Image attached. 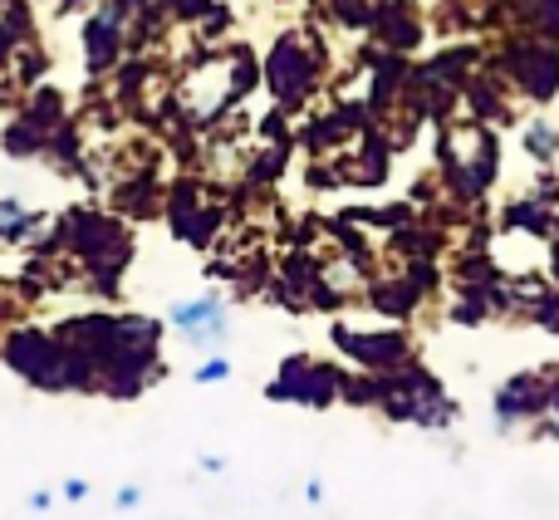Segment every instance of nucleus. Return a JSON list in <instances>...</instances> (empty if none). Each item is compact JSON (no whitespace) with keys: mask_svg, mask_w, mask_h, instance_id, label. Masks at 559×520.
<instances>
[{"mask_svg":"<svg viewBox=\"0 0 559 520\" xmlns=\"http://www.w3.org/2000/svg\"><path fill=\"white\" fill-rule=\"evenodd\" d=\"M59 241L84 260V270L98 280V289H104V295H114V280L123 275L128 256H133V236H128L123 222L74 206V212L59 222Z\"/></svg>","mask_w":559,"mask_h":520,"instance_id":"obj_1","label":"nucleus"},{"mask_svg":"<svg viewBox=\"0 0 559 520\" xmlns=\"http://www.w3.org/2000/svg\"><path fill=\"white\" fill-rule=\"evenodd\" d=\"M261 74L275 94V108L299 114L309 104V94H314L319 74H324V45L309 29H285L271 45V55H265Z\"/></svg>","mask_w":559,"mask_h":520,"instance_id":"obj_2","label":"nucleus"},{"mask_svg":"<svg viewBox=\"0 0 559 520\" xmlns=\"http://www.w3.org/2000/svg\"><path fill=\"white\" fill-rule=\"evenodd\" d=\"M383 378V413L393 417V423H417V427H452L456 417H462V407L452 403V398L442 393V383H437L432 374H427L417 358H407V364L388 368Z\"/></svg>","mask_w":559,"mask_h":520,"instance_id":"obj_3","label":"nucleus"},{"mask_svg":"<svg viewBox=\"0 0 559 520\" xmlns=\"http://www.w3.org/2000/svg\"><path fill=\"white\" fill-rule=\"evenodd\" d=\"M5 368H15L29 388H45V393H69V354L55 334L45 329H15L0 344Z\"/></svg>","mask_w":559,"mask_h":520,"instance_id":"obj_4","label":"nucleus"},{"mask_svg":"<svg viewBox=\"0 0 559 520\" xmlns=\"http://www.w3.org/2000/svg\"><path fill=\"white\" fill-rule=\"evenodd\" d=\"M344 368L319 364L309 354H289L285 364L275 368V378L265 383V398L271 403H299V407H329L344 398Z\"/></svg>","mask_w":559,"mask_h":520,"instance_id":"obj_5","label":"nucleus"},{"mask_svg":"<svg viewBox=\"0 0 559 520\" xmlns=\"http://www.w3.org/2000/svg\"><path fill=\"white\" fill-rule=\"evenodd\" d=\"M501 79L531 104H550L559 94V49L550 39H511L501 49Z\"/></svg>","mask_w":559,"mask_h":520,"instance_id":"obj_6","label":"nucleus"},{"mask_svg":"<svg viewBox=\"0 0 559 520\" xmlns=\"http://www.w3.org/2000/svg\"><path fill=\"white\" fill-rule=\"evenodd\" d=\"M334 344L338 354H348L358 368L368 374H388V368L407 364L413 358V339L403 329H348V324H334Z\"/></svg>","mask_w":559,"mask_h":520,"instance_id":"obj_7","label":"nucleus"},{"mask_svg":"<svg viewBox=\"0 0 559 520\" xmlns=\"http://www.w3.org/2000/svg\"><path fill=\"white\" fill-rule=\"evenodd\" d=\"M545 407H550V368L545 374H515L496 388V423H501V433L511 423L540 417Z\"/></svg>","mask_w":559,"mask_h":520,"instance_id":"obj_8","label":"nucleus"},{"mask_svg":"<svg viewBox=\"0 0 559 520\" xmlns=\"http://www.w3.org/2000/svg\"><path fill=\"white\" fill-rule=\"evenodd\" d=\"M167 324L182 329V339H187V344H197V348H216L226 339V329H231V324H226V305L216 295L173 305V309H167Z\"/></svg>","mask_w":559,"mask_h":520,"instance_id":"obj_9","label":"nucleus"},{"mask_svg":"<svg viewBox=\"0 0 559 520\" xmlns=\"http://www.w3.org/2000/svg\"><path fill=\"white\" fill-rule=\"evenodd\" d=\"M373 35L383 39V49H393V55H413V49L427 39V25H423V15H417L407 0H378Z\"/></svg>","mask_w":559,"mask_h":520,"instance_id":"obj_10","label":"nucleus"},{"mask_svg":"<svg viewBox=\"0 0 559 520\" xmlns=\"http://www.w3.org/2000/svg\"><path fill=\"white\" fill-rule=\"evenodd\" d=\"M84 55H88V74H108L123 59V20L114 5H104L98 15L84 20Z\"/></svg>","mask_w":559,"mask_h":520,"instance_id":"obj_11","label":"nucleus"},{"mask_svg":"<svg viewBox=\"0 0 559 520\" xmlns=\"http://www.w3.org/2000/svg\"><path fill=\"white\" fill-rule=\"evenodd\" d=\"M423 299H427L423 285H417L407 270H403L397 280H378V285L368 289V305H373L378 315H388V319H407L417 305H423Z\"/></svg>","mask_w":559,"mask_h":520,"instance_id":"obj_12","label":"nucleus"},{"mask_svg":"<svg viewBox=\"0 0 559 520\" xmlns=\"http://www.w3.org/2000/svg\"><path fill=\"white\" fill-rule=\"evenodd\" d=\"M506 232H531V236H550L555 232V206H545L540 197H521V202L506 206L501 216Z\"/></svg>","mask_w":559,"mask_h":520,"instance_id":"obj_13","label":"nucleus"},{"mask_svg":"<svg viewBox=\"0 0 559 520\" xmlns=\"http://www.w3.org/2000/svg\"><path fill=\"white\" fill-rule=\"evenodd\" d=\"M511 10L521 25L535 29V39L559 45V0H511Z\"/></svg>","mask_w":559,"mask_h":520,"instance_id":"obj_14","label":"nucleus"},{"mask_svg":"<svg viewBox=\"0 0 559 520\" xmlns=\"http://www.w3.org/2000/svg\"><path fill=\"white\" fill-rule=\"evenodd\" d=\"M20 114H25L29 123L49 138L55 128H64V94H59V88H35V94H29V104L20 108Z\"/></svg>","mask_w":559,"mask_h":520,"instance_id":"obj_15","label":"nucleus"},{"mask_svg":"<svg viewBox=\"0 0 559 520\" xmlns=\"http://www.w3.org/2000/svg\"><path fill=\"white\" fill-rule=\"evenodd\" d=\"M261 64H255V55H251V49H236V55H231V74H226V108H231L236 104V98H246V94H251V88L255 84H261Z\"/></svg>","mask_w":559,"mask_h":520,"instance_id":"obj_16","label":"nucleus"},{"mask_svg":"<svg viewBox=\"0 0 559 520\" xmlns=\"http://www.w3.org/2000/svg\"><path fill=\"white\" fill-rule=\"evenodd\" d=\"M45 143H49V138H45V133H39V128H35V123H29V118H25V114H20V118H15V123H10V128H5V133H0V147H5V153H10V157H39V153H45Z\"/></svg>","mask_w":559,"mask_h":520,"instance_id":"obj_17","label":"nucleus"},{"mask_svg":"<svg viewBox=\"0 0 559 520\" xmlns=\"http://www.w3.org/2000/svg\"><path fill=\"white\" fill-rule=\"evenodd\" d=\"M114 202H118V212H123V216H147V212H153V202H157V182H153V177H133V182L118 187Z\"/></svg>","mask_w":559,"mask_h":520,"instance_id":"obj_18","label":"nucleus"},{"mask_svg":"<svg viewBox=\"0 0 559 520\" xmlns=\"http://www.w3.org/2000/svg\"><path fill=\"white\" fill-rule=\"evenodd\" d=\"M39 222H45V216L25 212L15 197H5V202H0V241H25V236L35 232Z\"/></svg>","mask_w":559,"mask_h":520,"instance_id":"obj_19","label":"nucleus"},{"mask_svg":"<svg viewBox=\"0 0 559 520\" xmlns=\"http://www.w3.org/2000/svg\"><path fill=\"white\" fill-rule=\"evenodd\" d=\"M285 163H289V143H265L261 157L251 163V173H246V182H251V187H271L275 177L285 173Z\"/></svg>","mask_w":559,"mask_h":520,"instance_id":"obj_20","label":"nucleus"},{"mask_svg":"<svg viewBox=\"0 0 559 520\" xmlns=\"http://www.w3.org/2000/svg\"><path fill=\"white\" fill-rule=\"evenodd\" d=\"M525 153H531L535 163H555L559 157V128L550 118H535V123L525 128Z\"/></svg>","mask_w":559,"mask_h":520,"instance_id":"obj_21","label":"nucleus"},{"mask_svg":"<svg viewBox=\"0 0 559 520\" xmlns=\"http://www.w3.org/2000/svg\"><path fill=\"white\" fill-rule=\"evenodd\" d=\"M329 10H334V20L344 29H373L378 0H329Z\"/></svg>","mask_w":559,"mask_h":520,"instance_id":"obj_22","label":"nucleus"},{"mask_svg":"<svg viewBox=\"0 0 559 520\" xmlns=\"http://www.w3.org/2000/svg\"><path fill=\"white\" fill-rule=\"evenodd\" d=\"M344 403H354V407H378V403H383V378H378V374H368V378H354V374H348V378H344Z\"/></svg>","mask_w":559,"mask_h":520,"instance_id":"obj_23","label":"nucleus"},{"mask_svg":"<svg viewBox=\"0 0 559 520\" xmlns=\"http://www.w3.org/2000/svg\"><path fill=\"white\" fill-rule=\"evenodd\" d=\"M261 138H265V143H289L285 108H275V114H265V118H261Z\"/></svg>","mask_w":559,"mask_h":520,"instance_id":"obj_24","label":"nucleus"},{"mask_svg":"<svg viewBox=\"0 0 559 520\" xmlns=\"http://www.w3.org/2000/svg\"><path fill=\"white\" fill-rule=\"evenodd\" d=\"M226 374H231V364H226V358H206V364L197 368V383H222Z\"/></svg>","mask_w":559,"mask_h":520,"instance_id":"obj_25","label":"nucleus"},{"mask_svg":"<svg viewBox=\"0 0 559 520\" xmlns=\"http://www.w3.org/2000/svg\"><path fill=\"white\" fill-rule=\"evenodd\" d=\"M138 501H143V492H138V486H123V492H118V511H133Z\"/></svg>","mask_w":559,"mask_h":520,"instance_id":"obj_26","label":"nucleus"},{"mask_svg":"<svg viewBox=\"0 0 559 520\" xmlns=\"http://www.w3.org/2000/svg\"><path fill=\"white\" fill-rule=\"evenodd\" d=\"M64 496H69V501H84V496H88V482H79V476H69V482H64Z\"/></svg>","mask_w":559,"mask_h":520,"instance_id":"obj_27","label":"nucleus"},{"mask_svg":"<svg viewBox=\"0 0 559 520\" xmlns=\"http://www.w3.org/2000/svg\"><path fill=\"white\" fill-rule=\"evenodd\" d=\"M550 407H555V423H559V368H550Z\"/></svg>","mask_w":559,"mask_h":520,"instance_id":"obj_28","label":"nucleus"},{"mask_svg":"<svg viewBox=\"0 0 559 520\" xmlns=\"http://www.w3.org/2000/svg\"><path fill=\"white\" fill-rule=\"evenodd\" d=\"M49 501H55L49 492H35V496H29V511H49Z\"/></svg>","mask_w":559,"mask_h":520,"instance_id":"obj_29","label":"nucleus"},{"mask_svg":"<svg viewBox=\"0 0 559 520\" xmlns=\"http://www.w3.org/2000/svg\"><path fill=\"white\" fill-rule=\"evenodd\" d=\"M550 236H555V260H550V270H555V280H559V222H555V232H550Z\"/></svg>","mask_w":559,"mask_h":520,"instance_id":"obj_30","label":"nucleus"},{"mask_svg":"<svg viewBox=\"0 0 559 520\" xmlns=\"http://www.w3.org/2000/svg\"><path fill=\"white\" fill-rule=\"evenodd\" d=\"M79 5H94V0H59V10H64V15H69V10H79Z\"/></svg>","mask_w":559,"mask_h":520,"instance_id":"obj_31","label":"nucleus"},{"mask_svg":"<svg viewBox=\"0 0 559 520\" xmlns=\"http://www.w3.org/2000/svg\"><path fill=\"white\" fill-rule=\"evenodd\" d=\"M0 5H10V0H0Z\"/></svg>","mask_w":559,"mask_h":520,"instance_id":"obj_32","label":"nucleus"}]
</instances>
